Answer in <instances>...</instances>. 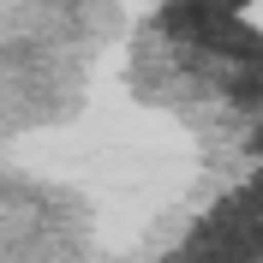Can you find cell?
I'll return each mask as SVG.
<instances>
[{
  "label": "cell",
  "instance_id": "1",
  "mask_svg": "<svg viewBox=\"0 0 263 263\" xmlns=\"http://www.w3.org/2000/svg\"><path fill=\"white\" fill-rule=\"evenodd\" d=\"M215 12H228V18H239V6H251V0H210Z\"/></svg>",
  "mask_w": 263,
  "mask_h": 263
}]
</instances>
